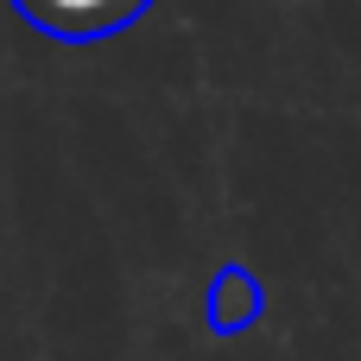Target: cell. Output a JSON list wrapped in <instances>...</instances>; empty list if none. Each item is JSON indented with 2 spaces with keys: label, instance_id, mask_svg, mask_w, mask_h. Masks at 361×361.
Returning a JSON list of instances; mask_svg holds the SVG:
<instances>
[{
  "label": "cell",
  "instance_id": "6da1fadb",
  "mask_svg": "<svg viewBox=\"0 0 361 361\" xmlns=\"http://www.w3.org/2000/svg\"><path fill=\"white\" fill-rule=\"evenodd\" d=\"M152 0H13V13L25 25H38L44 38L57 44H95V38H114L127 32L133 19H146Z\"/></svg>",
  "mask_w": 361,
  "mask_h": 361
},
{
  "label": "cell",
  "instance_id": "7a4b0ae2",
  "mask_svg": "<svg viewBox=\"0 0 361 361\" xmlns=\"http://www.w3.org/2000/svg\"><path fill=\"white\" fill-rule=\"evenodd\" d=\"M260 311H267V286H260L247 267H222V273L209 279V330L235 336V330H247Z\"/></svg>",
  "mask_w": 361,
  "mask_h": 361
}]
</instances>
